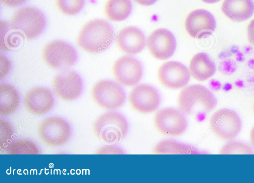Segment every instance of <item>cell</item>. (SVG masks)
Instances as JSON below:
<instances>
[{
    "label": "cell",
    "mask_w": 254,
    "mask_h": 183,
    "mask_svg": "<svg viewBox=\"0 0 254 183\" xmlns=\"http://www.w3.org/2000/svg\"></svg>",
    "instance_id": "obj_35"
},
{
    "label": "cell",
    "mask_w": 254,
    "mask_h": 183,
    "mask_svg": "<svg viewBox=\"0 0 254 183\" xmlns=\"http://www.w3.org/2000/svg\"><path fill=\"white\" fill-rule=\"evenodd\" d=\"M55 103L52 91L42 87H35L25 95L24 105L30 113L36 115H44L50 111Z\"/></svg>",
    "instance_id": "obj_16"
},
{
    "label": "cell",
    "mask_w": 254,
    "mask_h": 183,
    "mask_svg": "<svg viewBox=\"0 0 254 183\" xmlns=\"http://www.w3.org/2000/svg\"><path fill=\"white\" fill-rule=\"evenodd\" d=\"M27 0H0L1 2L9 7H16L25 3Z\"/></svg>",
    "instance_id": "obj_30"
},
{
    "label": "cell",
    "mask_w": 254,
    "mask_h": 183,
    "mask_svg": "<svg viewBox=\"0 0 254 183\" xmlns=\"http://www.w3.org/2000/svg\"><path fill=\"white\" fill-rule=\"evenodd\" d=\"M8 154H38L39 149L34 142L27 139L17 140L7 148Z\"/></svg>",
    "instance_id": "obj_24"
},
{
    "label": "cell",
    "mask_w": 254,
    "mask_h": 183,
    "mask_svg": "<svg viewBox=\"0 0 254 183\" xmlns=\"http://www.w3.org/2000/svg\"><path fill=\"white\" fill-rule=\"evenodd\" d=\"M153 152L157 154H192L199 153L192 146L172 139H165L159 142L155 146Z\"/></svg>",
    "instance_id": "obj_22"
},
{
    "label": "cell",
    "mask_w": 254,
    "mask_h": 183,
    "mask_svg": "<svg viewBox=\"0 0 254 183\" xmlns=\"http://www.w3.org/2000/svg\"><path fill=\"white\" fill-rule=\"evenodd\" d=\"M92 97L98 105L109 110L121 107L126 100V94L122 87L110 80L97 82L92 88Z\"/></svg>",
    "instance_id": "obj_8"
},
{
    "label": "cell",
    "mask_w": 254,
    "mask_h": 183,
    "mask_svg": "<svg viewBox=\"0 0 254 183\" xmlns=\"http://www.w3.org/2000/svg\"><path fill=\"white\" fill-rule=\"evenodd\" d=\"M250 140L251 142V145L252 147L254 148V126L252 128L250 133Z\"/></svg>",
    "instance_id": "obj_33"
},
{
    "label": "cell",
    "mask_w": 254,
    "mask_h": 183,
    "mask_svg": "<svg viewBox=\"0 0 254 183\" xmlns=\"http://www.w3.org/2000/svg\"><path fill=\"white\" fill-rule=\"evenodd\" d=\"M189 69L191 75L200 81L211 77L216 70L214 62L205 52H199L194 55L190 60Z\"/></svg>",
    "instance_id": "obj_19"
},
{
    "label": "cell",
    "mask_w": 254,
    "mask_h": 183,
    "mask_svg": "<svg viewBox=\"0 0 254 183\" xmlns=\"http://www.w3.org/2000/svg\"><path fill=\"white\" fill-rule=\"evenodd\" d=\"M38 134L41 140L47 145L59 147L68 141L71 129L66 120L60 117L52 116L46 118L41 122Z\"/></svg>",
    "instance_id": "obj_6"
},
{
    "label": "cell",
    "mask_w": 254,
    "mask_h": 183,
    "mask_svg": "<svg viewBox=\"0 0 254 183\" xmlns=\"http://www.w3.org/2000/svg\"><path fill=\"white\" fill-rule=\"evenodd\" d=\"M12 28L28 39L41 34L45 29L46 20L43 13L37 8L26 6L17 10L12 17Z\"/></svg>",
    "instance_id": "obj_4"
},
{
    "label": "cell",
    "mask_w": 254,
    "mask_h": 183,
    "mask_svg": "<svg viewBox=\"0 0 254 183\" xmlns=\"http://www.w3.org/2000/svg\"><path fill=\"white\" fill-rule=\"evenodd\" d=\"M221 154H253V149L248 144L240 141H231L220 150Z\"/></svg>",
    "instance_id": "obj_26"
},
{
    "label": "cell",
    "mask_w": 254,
    "mask_h": 183,
    "mask_svg": "<svg viewBox=\"0 0 254 183\" xmlns=\"http://www.w3.org/2000/svg\"><path fill=\"white\" fill-rule=\"evenodd\" d=\"M178 104L183 113L196 115L211 112L216 107L217 101L207 88L201 85H191L180 92Z\"/></svg>",
    "instance_id": "obj_2"
},
{
    "label": "cell",
    "mask_w": 254,
    "mask_h": 183,
    "mask_svg": "<svg viewBox=\"0 0 254 183\" xmlns=\"http://www.w3.org/2000/svg\"><path fill=\"white\" fill-rule=\"evenodd\" d=\"M137 3L142 6H150L157 2L158 0H133Z\"/></svg>",
    "instance_id": "obj_32"
},
{
    "label": "cell",
    "mask_w": 254,
    "mask_h": 183,
    "mask_svg": "<svg viewBox=\"0 0 254 183\" xmlns=\"http://www.w3.org/2000/svg\"><path fill=\"white\" fill-rule=\"evenodd\" d=\"M53 90L60 99L73 101L78 98L83 90V82L80 75L68 69L60 71L52 82Z\"/></svg>",
    "instance_id": "obj_9"
},
{
    "label": "cell",
    "mask_w": 254,
    "mask_h": 183,
    "mask_svg": "<svg viewBox=\"0 0 254 183\" xmlns=\"http://www.w3.org/2000/svg\"><path fill=\"white\" fill-rule=\"evenodd\" d=\"M154 124L161 133L170 136L183 134L187 127V121L183 112L173 108L159 110L154 117Z\"/></svg>",
    "instance_id": "obj_10"
},
{
    "label": "cell",
    "mask_w": 254,
    "mask_h": 183,
    "mask_svg": "<svg viewBox=\"0 0 254 183\" xmlns=\"http://www.w3.org/2000/svg\"><path fill=\"white\" fill-rule=\"evenodd\" d=\"M221 10L231 20L242 22L253 15L254 2L253 0H224Z\"/></svg>",
    "instance_id": "obj_18"
},
{
    "label": "cell",
    "mask_w": 254,
    "mask_h": 183,
    "mask_svg": "<svg viewBox=\"0 0 254 183\" xmlns=\"http://www.w3.org/2000/svg\"><path fill=\"white\" fill-rule=\"evenodd\" d=\"M116 41L120 50L130 55L140 52L146 43L145 37L142 31L132 26L122 29L116 36Z\"/></svg>",
    "instance_id": "obj_17"
},
{
    "label": "cell",
    "mask_w": 254,
    "mask_h": 183,
    "mask_svg": "<svg viewBox=\"0 0 254 183\" xmlns=\"http://www.w3.org/2000/svg\"><path fill=\"white\" fill-rule=\"evenodd\" d=\"M132 4L130 0H108L105 5L107 17L113 21H121L130 14Z\"/></svg>",
    "instance_id": "obj_21"
},
{
    "label": "cell",
    "mask_w": 254,
    "mask_h": 183,
    "mask_svg": "<svg viewBox=\"0 0 254 183\" xmlns=\"http://www.w3.org/2000/svg\"><path fill=\"white\" fill-rule=\"evenodd\" d=\"M114 38L111 25L106 20L94 19L82 28L77 39L78 45L92 53L101 52L111 45Z\"/></svg>",
    "instance_id": "obj_1"
},
{
    "label": "cell",
    "mask_w": 254,
    "mask_h": 183,
    "mask_svg": "<svg viewBox=\"0 0 254 183\" xmlns=\"http://www.w3.org/2000/svg\"><path fill=\"white\" fill-rule=\"evenodd\" d=\"M93 129L101 141L107 143L122 141L128 131V122L125 117L116 112H107L95 121Z\"/></svg>",
    "instance_id": "obj_3"
},
{
    "label": "cell",
    "mask_w": 254,
    "mask_h": 183,
    "mask_svg": "<svg viewBox=\"0 0 254 183\" xmlns=\"http://www.w3.org/2000/svg\"><path fill=\"white\" fill-rule=\"evenodd\" d=\"M0 56L3 59V67H0V80L4 78L8 74L11 67V63L8 59L2 54Z\"/></svg>",
    "instance_id": "obj_29"
},
{
    "label": "cell",
    "mask_w": 254,
    "mask_h": 183,
    "mask_svg": "<svg viewBox=\"0 0 254 183\" xmlns=\"http://www.w3.org/2000/svg\"><path fill=\"white\" fill-rule=\"evenodd\" d=\"M0 148L2 151L10 145L14 135L13 128L7 120L0 118Z\"/></svg>",
    "instance_id": "obj_27"
},
{
    "label": "cell",
    "mask_w": 254,
    "mask_h": 183,
    "mask_svg": "<svg viewBox=\"0 0 254 183\" xmlns=\"http://www.w3.org/2000/svg\"><path fill=\"white\" fill-rule=\"evenodd\" d=\"M209 126L213 133L220 139L230 141L239 133L242 122L234 111L221 109L215 112L209 120Z\"/></svg>",
    "instance_id": "obj_7"
},
{
    "label": "cell",
    "mask_w": 254,
    "mask_h": 183,
    "mask_svg": "<svg viewBox=\"0 0 254 183\" xmlns=\"http://www.w3.org/2000/svg\"><path fill=\"white\" fill-rule=\"evenodd\" d=\"M214 16L208 11L199 9L191 11L187 16L185 27L187 33L195 38L211 34L216 28Z\"/></svg>",
    "instance_id": "obj_12"
},
{
    "label": "cell",
    "mask_w": 254,
    "mask_h": 183,
    "mask_svg": "<svg viewBox=\"0 0 254 183\" xmlns=\"http://www.w3.org/2000/svg\"><path fill=\"white\" fill-rule=\"evenodd\" d=\"M21 36L23 37L20 32L12 28L10 23L0 21L1 50L8 51L16 47L19 43Z\"/></svg>",
    "instance_id": "obj_23"
},
{
    "label": "cell",
    "mask_w": 254,
    "mask_h": 183,
    "mask_svg": "<svg viewBox=\"0 0 254 183\" xmlns=\"http://www.w3.org/2000/svg\"><path fill=\"white\" fill-rule=\"evenodd\" d=\"M97 153L99 154H124L122 149L115 145L106 146L101 148Z\"/></svg>",
    "instance_id": "obj_28"
},
{
    "label": "cell",
    "mask_w": 254,
    "mask_h": 183,
    "mask_svg": "<svg viewBox=\"0 0 254 183\" xmlns=\"http://www.w3.org/2000/svg\"><path fill=\"white\" fill-rule=\"evenodd\" d=\"M113 74L120 84L126 86H133L141 80L143 68L138 60L132 56H124L114 62Z\"/></svg>",
    "instance_id": "obj_11"
},
{
    "label": "cell",
    "mask_w": 254,
    "mask_h": 183,
    "mask_svg": "<svg viewBox=\"0 0 254 183\" xmlns=\"http://www.w3.org/2000/svg\"><path fill=\"white\" fill-rule=\"evenodd\" d=\"M42 56L50 67L60 71L72 67L77 60L74 48L62 40H53L47 44L43 50Z\"/></svg>",
    "instance_id": "obj_5"
},
{
    "label": "cell",
    "mask_w": 254,
    "mask_h": 183,
    "mask_svg": "<svg viewBox=\"0 0 254 183\" xmlns=\"http://www.w3.org/2000/svg\"><path fill=\"white\" fill-rule=\"evenodd\" d=\"M150 54L156 59L166 60L174 54L176 41L173 34L165 28H159L152 32L147 40Z\"/></svg>",
    "instance_id": "obj_14"
},
{
    "label": "cell",
    "mask_w": 254,
    "mask_h": 183,
    "mask_svg": "<svg viewBox=\"0 0 254 183\" xmlns=\"http://www.w3.org/2000/svg\"><path fill=\"white\" fill-rule=\"evenodd\" d=\"M130 104L133 109L141 113L155 111L160 103V96L152 86L142 84L135 86L129 96Z\"/></svg>",
    "instance_id": "obj_13"
},
{
    "label": "cell",
    "mask_w": 254,
    "mask_h": 183,
    "mask_svg": "<svg viewBox=\"0 0 254 183\" xmlns=\"http://www.w3.org/2000/svg\"><path fill=\"white\" fill-rule=\"evenodd\" d=\"M247 35L250 43L254 45V19L250 22L248 26Z\"/></svg>",
    "instance_id": "obj_31"
},
{
    "label": "cell",
    "mask_w": 254,
    "mask_h": 183,
    "mask_svg": "<svg viewBox=\"0 0 254 183\" xmlns=\"http://www.w3.org/2000/svg\"><path fill=\"white\" fill-rule=\"evenodd\" d=\"M58 9L68 15H75L82 9L85 0H56Z\"/></svg>",
    "instance_id": "obj_25"
},
{
    "label": "cell",
    "mask_w": 254,
    "mask_h": 183,
    "mask_svg": "<svg viewBox=\"0 0 254 183\" xmlns=\"http://www.w3.org/2000/svg\"><path fill=\"white\" fill-rule=\"evenodd\" d=\"M158 78L165 87L177 89L185 86L190 79V72L184 64L176 61L163 64L158 70Z\"/></svg>",
    "instance_id": "obj_15"
},
{
    "label": "cell",
    "mask_w": 254,
    "mask_h": 183,
    "mask_svg": "<svg viewBox=\"0 0 254 183\" xmlns=\"http://www.w3.org/2000/svg\"><path fill=\"white\" fill-rule=\"evenodd\" d=\"M20 103V97L16 89L12 85L0 84V115L6 117L15 112Z\"/></svg>",
    "instance_id": "obj_20"
},
{
    "label": "cell",
    "mask_w": 254,
    "mask_h": 183,
    "mask_svg": "<svg viewBox=\"0 0 254 183\" xmlns=\"http://www.w3.org/2000/svg\"><path fill=\"white\" fill-rule=\"evenodd\" d=\"M203 2L206 3H215L216 2H218V1H220L221 0H201Z\"/></svg>",
    "instance_id": "obj_34"
}]
</instances>
